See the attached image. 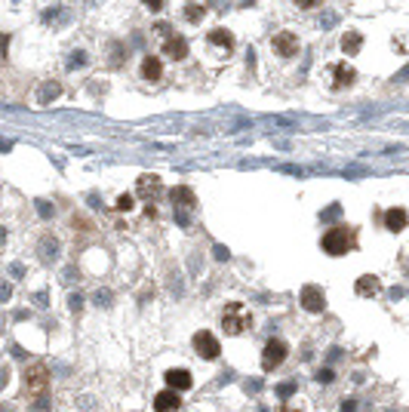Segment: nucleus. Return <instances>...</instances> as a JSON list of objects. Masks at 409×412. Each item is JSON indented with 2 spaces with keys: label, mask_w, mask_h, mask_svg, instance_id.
Wrapping results in <instances>:
<instances>
[{
  "label": "nucleus",
  "mask_w": 409,
  "mask_h": 412,
  "mask_svg": "<svg viewBox=\"0 0 409 412\" xmlns=\"http://www.w3.org/2000/svg\"><path fill=\"white\" fill-rule=\"evenodd\" d=\"M406 222H409V212L403 209V206H394V209H388L384 212V228H388V231H403L406 228Z\"/></svg>",
  "instance_id": "nucleus-14"
},
{
  "label": "nucleus",
  "mask_w": 409,
  "mask_h": 412,
  "mask_svg": "<svg viewBox=\"0 0 409 412\" xmlns=\"http://www.w3.org/2000/svg\"><path fill=\"white\" fill-rule=\"evenodd\" d=\"M332 379H335V372L329 369V366H326V369H320V372H317V382H320V385H329Z\"/></svg>",
  "instance_id": "nucleus-24"
},
{
  "label": "nucleus",
  "mask_w": 409,
  "mask_h": 412,
  "mask_svg": "<svg viewBox=\"0 0 409 412\" xmlns=\"http://www.w3.org/2000/svg\"><path fill=\"white\" fill-rule=\"evenodd\" d=\"M154 31H157V34H163V37H172V34H175V31L169 28V22H157Z\"/></svg>",
  "instance_id": "nucleus-25"
},
{
  "label": "nucleus",
  "mask_w": 409,
  "mask_h": 412,
  "mask_svg": "<svg viewBox=\"0 0 409 412\" xmlns=\"http://www.w3.org/2000/svg\"><path fill=\"white\" fill-rule=\"evenodd\" d=\"M9 299V286H0V302H6Z\"/></svg>",
  "instance_id": "nucleus-36"
},
{
  "label": "nucleus",
  "mask_w": 409,
  "mask_h": 412,
  "mask_svg": "<svg viewBox=\"0 0 409 412\" xmlns=\"http://www.w3.org/2000/svg\"><path fill=\"white\" fill-rule=\"evenodd\" d=\"M191 345H194V351H197V357H203V360H216L218 354H221L218 338L209 333V329H197L194 338H191Z\"/></svg>",
  "instance_id": "nucleus-4"
},
{
  "label": "nucleus",
  "mask_w": 409,
  "mask_h": 412,
  "mask_svg": "<svg viewBox=\"0 0 409 412\" xmlns=\"http://www.w3.org/2000/svg\"><path fill=\"white\" fill-rule=\"evenodd\" d=\"M6 47H9V37L0 34V59H6Z\"/></svg>",
  "instance_id": "nucleus-29"
},
{
  "label": "nucleus",
  "mask_w": 409,
  "mask_h": 412,
  "mask_svg": "<svg viewBox=\"0 0 409 412\" xmlns=\"http://www.w3.org/2000/svg\"><path fill=\"white\" fill-rule=\"evenodd\" d=\"M37 212L43 215V219H50V215H53V203H46V200H37Z\"/></svg>",
  "instance_id": "nucleus-26"
},
{
  "label": "nucleus",
  "mask_w": 409,
  "mask_h": 412,
  "mask_svg": "<svg viewBox=\"0 0 409 412\" xmlns=\"http://www.w3.org/2000/svg\"><path fill=\"white\" fill-rule=\"evenodd\" d=\"M108 302H111V292L108 289H99L96 292V305H108Z\"/></svg>",
  "instance_id": "nucleus-28"
},
{
  "label": "nucleus",
  "mask_w": 409,
  "mask_h": 412,
  "mask_svg": "<svg viewBox=\"0 0 409 412\" xmlns=\"http://www.w3.org/2000/svg\"><path fill=\"white\" fill-rule=\"evenodd\" d=\"M299 302H301V308H305L308 314H320V311H326V295H323V289L320 286H301V295H299Z\"/></svg>",
  "instance_id": "nucleus-7"
},
{
  "label": "nucleus",
  "mask_w": 409,
  "mask_h": 412,
  "mask_svg": "<svg viewBox=\"0 0 409 412\" xmlns=\"http://www.w3.org/2000/svg\"><path fill=\"white\" fill-rule=\"evenodd\" d=\"M249 323V317H246V308L237 305V302H231L225 305V314H221V329H225L228 335H240L243 329H246Z\"/></svg>",
  "instance_id": "nucleus-2"
},
{
  "label": "nucleus",
  "mask_w": 409,
  "mask_h": 412,
  "mask_svg": "<svg viewBox=\"0 0 409 412\" xmlns=\"http://www.w3.org/2000/svg\"><path fill=\"white\" fill-rule=\"evenodd\" d=\"M271 50L280 55V59H292V55H299V37L292 31H280V34H274Z\"/></svg>",
  "instance_id": "nucleus-8"
},
{
  "label": "nucleus",
  "mask_w": 409,
  "mask_h": 412,
  "mask_svg": "<svg viewBox=\"0 0 409 412\" xmlns=\"http://www.w3.org/2000/svg\"><path fill=\"white\" fill-rule=\"evenodd\" d=\"M354 77H357V71H354L351 65H335V68H332L335 86H351V83H354Z\"/></svg>",
  "instance_id": "nucleus-18"
},
{
  "label": "nucleus",
  "mask_w": 409,
  "mask_h": 412,
  "mask_svg": "<svg viewBox=\"0 0 409 412\" xmlns=\"http://www.w3.org/2000/svg\"><path fill=\"white\" fill-rule=\"evenodd\" d=\"M80 305H83V299H80V295H71V308H74V311H80Z\"/></svg>",
  "instance_id": "nucleus-34"
},
{
  "label": "nucleus",
  "mask_w": 409,
  "mask_h": 412,
  "mask_svg": "<svg viewBox=\"0 0 409 412\" xmlns=\"http://www.w3.org/2000/svg\"><path fill=\"white\" fill-rule=\"evenodd\" d=\"M58 93H62V89H58V83H46L43 89H40V93H37V99L43 102V105H46V102H53Z\"/></svg>",
  "instance_id": "nucleus-20"
},
{
  "label": "nucleus",
  "mask_w": 409,
  "mask_h": 412,
  "mask_svg": "<svg viewBox=\"0 0 409 412\" xmlns=\"http://www.w3.org/2000/svg\"><path fill=\"white\" fill-rule=\"evenodd\" d=\"M320 246H323L326 256H345L357 246V231L354 228H345V225H335L320 237Z\"/></svg>",
  "instance_id": "nucleus-1"
},
{
  "label": "nucleus",
  "mask_w": 409,
  "mask_h": 412,
  "mask_svg": "<svg viewBox=\"0 0 409 412\" xmlns=\"http://www.w3.org/2000/svg\"><path fill=\"white\" fill-rule=\"evenodd\" d=\"M142 3H145L148 9H154V13H157V9H163V0H142Z\"/></svg>",
  "instance_id": "nucleus-30"
},
{
  "label": "nucleus",
  "mask_w": 409,
  "mask_h": 412,
  "mask_svg": "<svg viewBox=\"0 0 409 412\" xmlns=\"http://www.w3.org/2000/svg\"><path fill=\"white\" fill-rule=\"evenodd\" d=\"M342 412H357V400H345V403H342Z\"/></svg>",
  "instance_id": "nucleus-31"
},
{
  "label": "nucleus",
  "mask_w": 409,
  "mask_h": 412,
  "mask_svg": "<svg viewBox=\"0 0 409 412\" xmlns=\"http://www.w3.org/2000/svg\"><path fill=\"white\" fill-rule=\"evenodd\" d=\"M46 387H50V369L43 363H31L25 369V391L31 397H43Z\"/></svg>",
  "instance_id": "nucleus-3"
},
{
  "label": "nucleus",
  "mask_w": 409,
  "mask_h": 412,
  "mask_svg": "<svg viewBox=\"0 0 409 412\" xmlns=\"http://www.w3.org/2000/svg\"><path fill=\"white\" fill-rule=\"evenodd\" d=\"M142 77L145 80H160L163 77V59H157V55H145V59H142Z\"/></svg>",
  "instance_id": "nucleus-16"
},
{
  "label": "nucleus",
  "mask_w": 409,
  "mask_h": 412,
  "mask_svg": "<svg viewBox=\"0 0 409 412\" xmlns=\"http://www.w3.org/2000/svg\"><path fill=\"white\" fill-rule=\"evenodd\" d=\"M9 274H13V277H22V274H25V268H22V265H13V268H9Z\"/></svg>",
  "instance_id": "nucleus-33"
},
{
  "label": "nucleus",
  "mask_w": 409,
  "mask_h": 412,
  "mask_svg": "<svg viewBox=\"0 0 409 412\" xmlns=\"http://www.w3.org/2000/svg\"><path fill=\"white\" fill-rule=\"evenodd\" d=\"M323 0H296V6L299 9H314V6H320Z\"/></svg>",
  "instance_id": "nucleus-27"
},
{
  "label": "nucleus",
  "mask_w": 409,
  "mask_h": 412,
  "mask_svg": "<svg viewBox=\"0 0 409 412\" xmlns=\"http://www.w3.org/2000/svg\"><path fill=\"white\" fill-rule=\"evenodd\" d=\"M83 62H86L83 52H74V55H71V65H83Z\"/></svg>",
  "instance_id": "nucleus-32"
},
{
  "label": "nucleus",
  "mask_w": 409,
  "mask_h": 412,
  "mask_svg": "<svg viewBox=\"0 0 409 412\" xmlns=\"http://www.w3.org/2000/svg\"><path fill=\"white\" fill-rule=\"evenodd\" d=\"M206 43H209V47H216V50H234V34L228 31V28H213V31H209L206 34Z\"/></svg>",
  "instance_id": "nucleus-11"
},
{
  "label": "nucleus",
  "mask_w": 409,
  "mask_h": 412,
  "mask_svg": "<svg viewBox=\"0 0 409 412\" xmlns=\"http://www.w3.org/2000/svg\"><path fill=\"white\" fill-rule=\"evenodd\" d=\"M286 354H289V345H286V341H283V338H271V341L262 348V366H265V369H277V366L286 360Z\"/></svg>",
  "instance_id": "nucleus-5"
},
{
  "label": "nucleus",
  "mask_w": 409,
  "mask_h": 412,
  "mask_svg": "<svg viewBox=\"0 0 409 412\" xmlns=\"http://www.w3.org/2000/svg\"><path fill=\"white\" fill-rule=\"evenodd\" d=\"M363 50V37H360V31H345L342 34V52L345 55H357Z\"/></svg>",
  "instance_id": "nucleus-17"
},
{
  "label": "nucleus",
  "mask_w": 409,
  "mask_h": 412,
  "mask_svg": "<svg viewBox=\"0 0 409 412\" xmlns=\"http://www.w3.org/2000/svg\"><path fill=\"white\" fill-rule=\"evenodd\" d=\"M179 406H182L179 391H169V387H166V391H160V394L154 397V409H157V412H175Z\"/></svg>",
  "instance_id": "nucleus-13"
},
{
  "label": "nucleus",
  "mask_w": 409,
  "mask_h": 412,
  "mask_svg": "<svg viewBox=\"0 0 409 412\" xmlns=\"http://www.w3.org/2000/svg\"><path fill=\"white\" fill-rule=\"evenodd\" d=\"M163 55H166V59L182 62L185 55H188V40H185L182 34H172V37H166V43H163Z\"/></svg>",
  "instance_id": "nucleus-9"
},
{
  "label": "nucleus",
  "mask_w": 409,
  "mask_h": 412,
  "mask_svg": "<svg viewBox=\"0 0 409 412\" xmlns=\"http://www.w3.org/2000/svg\"><path fill=\"white\" fill-rule=\"evenodd\" d=\"M191 385H194V375L188 369H169L166 372V387L169 391H188Z\"/></svg>",
  "instance_id": "nucleus-10"
},
{
  "label": "nucleus",
  "mask_w": 409,
  "mask_h": 412,
  "mask_svg": "<svg viewBox=\"0 0 409 412\" xmlns=\"http://www.w3.org/2000/svg\"><path fill=\"white\" fill-rule=\"evenodd\" d=\"M136 194H138V200H157L163 194V179L157 173H142L136 181Z\"/></svg>",
  "instance_id": "nucleus-6"
},
{
  "label": "nucleus",
  "mask_w": 409,
  "mask_h": 412,
  "mask_svg": "<svg viewBox=\"0 0 409 412\" xmlns=\"http://www.w3.org/2000/svg\"><path fill=\"white\" fill-rule=\"evenodd\" d=\"M55 256H58V243H55L53 237H43V258L50 261V258H55Z\"/></svg>",
  "instance_id": "nucleus-21"
},
{
  "label": "nucleus",
  "mask_w": 409,
  "mask_h": 412,
  "mask_svg": "<svg viewBox=\"0 0 409 412\" xmlns=\"http://www.w3.org/2000/svg\"><path fill=\"white\" fill-rule=\"evenodd\" d=\"M169 197H172V203H175V209H185V206H194V191L188 188V185H175L172 191H169Z\"/></svg>",
  "instance_id": "nucleus-15"
},
{
  "label": "nucleus",
  "mask_w": 409,
  "mask_h": 412,
  "mask_svg": "<svg viewBox=\"0 0 409 412\" xmlns=\"http://www.w3.org/2000/svg\"><path fill=\"white\" fill-rule=\"evenodd\" d=\"M277 394L283 397V400L292 397V394H296V382H283V385H277Z\"/></svg>",
  "instance_id": "nucleus-23"
},
{
  "label": "nucleus",
  "mask_w": 409,
  "mask_h": 412,
  "mask_svg": "<svg viewBox=\"0 0 409 412\" xmlns=\"http://www.w3.org/2000/svg\"><path fill=\"white\" fill-rule=\"evenodd\" d=\"M354 289H357V295H363V299H372V295L382 292V280L376 274H363V277L354 283Z\"/></svg>",
  "instance_id": "nucleus-12"
},
{
  "label": "nucleus",
  "mask_w": 409,
  "mask_h": 412,
  "mask_svg": "<svg viewBox=\"0 0 409 412\" xmlns=\"http://www.w3.org/2000/svg\"><path fill=\"white\" fill-rule=\"evenodd\" d=\"M0 412H19V409L13 403H0Z\"/></svg>",
  "instance_id": "nucleus-35"
},
{
  "label": "nucleus",
  "mask_w": 409,
  "mask_h": 412,
  "mask_svg": "<svg viewBox=\"0 0 409 412\" xmlns=\"http://www.w3.org/2000/svg\"><path fill=\"white\" fill-rule=\"evenodd\" d=\"M185 19L191 22V25H197V22H203V16H206V9H203V3L200 0H188V3H185Z\"/></svg>",
  "instance_id": "nucleus-19"
},
{
  "label": "nucleus",
  "mask_w": 409,
  "mask_h": 412,
  "mask_svg": "<svg viewBox=\"0 0 409 412\" xmlns=\"http://www.w3.org/2000/svg\"><path fill=\"white\" fill-rule=\"evenodd\" d=\"M6 379H9V372H6V369H0V387H3V382H6Z\"/></svg>",
  "instance_id": "nucleus-37"
},
{
  "label": "nucleus",
  "mask_w": 409,
  "mask_h": 412,
  "mask_svg": "<svg viewBox=\"0 0 409 412\" xmlns=\"http://www.w3.org/2000/svg\"><path fill=\"white\" fill-rule=\"evenodd\" d=\"M136 206V200H133V194H120V197H117V209L120 212H130Z\"/></svg>",
  "instance_id": "nucleus-22"
}]
</instances>
